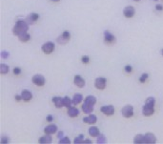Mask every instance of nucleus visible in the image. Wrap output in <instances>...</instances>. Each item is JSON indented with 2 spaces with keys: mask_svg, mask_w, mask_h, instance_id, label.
I'll list each match as a JSON object with an SVG mask.
<instances>
[{
  "mask_svg": "<svg viewBox=\"0 0 163 144\" xmlns=\"http://www.w3.org/2000/svg\"><path fill=\"white\" fill-rule=\"evenodd\" d=\"M52 102H54L55 104V106L56 108H62V107H64V104H63V98L60 97H52Z\"/></svg>",
  "mask_w": 163,
  "mask_h": 144,
  "instance_id": "nucleus-18",
  "label": "nucleus"
},
{
  "mask_svg": "<svg viewBox=\"0 0 163 144\" xmlns=\"http://www.w3.org/2000/svg\"><path fill=\"white\" fill-rule=\"evenodd\" d=\"M21 97H22V100L28 102V101H31L32 99V94L29 90H23L21 93Z\"/></svg>",
  "mask_w": 163,
  "mask_h": 144,
  "instance_id": "nucleus-15",
  "label": "nucleus"
},
{
  "mask_svg": "<svg viewBox=\"0 0 163 144\" xmlns=\"http://www.w3.org/2000/svg\"><path fill=\"white\" fill-rule=\"evenodd\" d=\"M13 74H14V75H20V73H21V69L19 68V67H14L13 70Z\"/></svg>",
  "mask_w": 163,
  "mask_h": 144,
  "instance_id": "nucleus-37",
  "label": "nucleus"
},
{
  "mask_svg": "<svg viewBox=\"0 0 163 144\" xmlns=\"http://www.w3.org/2000/svg\"><path fill=\"white\" fill-rule=\"evenodd\" d=\"M32 81L33 84L35 86H38V87H42L46 83V79L42 75H35L32 78Z\"/></svg>",
  "mask_w": 163,
  "mask_h": 144,
  "instance_id": "nucleus-4",
  "label": "nucleus"
},
{
  "mask_svg": "<svg viewBox=\"0 0 163 144\" xmlns=\"http://www.w3.org/2000/svg\"><path fill=\"white\" fill-rule=\"evenodd\" d=\"M84 103L90 105V106H94L95 103H97V97H94V95H88V97L84 99Z\"/></svg>",
  "mask_w": 163,
  "mask_h": 144,
  "instance_id": "nucleus-20",
  "label": "nucleus"
},
{
  "mask_svg": "<svg viewBox=\"0 0 163 144\" xmlns=\"http://www.w3.org/2000/svg\"><path fill=\"white\" fill-rule=\"evenodd\" d=\"M57 132V126L55 124H50L45 127L44 129V133L48 134V135H52V134H55Z\"/></svg>",
  "mask_w": 163,
  "mask_h": 144,
  "instance_id": "nucleus-16",
  "label": "nucleus"
},
{
  "mask_svg": "<svg viewBox=\"0 0 163 144\" xmlns=\"http://www.w3.org/2000/svg\"><path fill=\"white\" fill-rule=\"evenodd\" d=\"M74 83L75 86H77L78 88H83L86 82H85V79L82 78L81 75H74Z\"/></svg>",
  "mask_w": 163,
  "mask_h": 144,
  "instance_id": "nucleus-11",
  "label": "nucleus"
},
{
  "mask_svg": "<svg viewBox=\"0 0 163 144\" xmlns=\"http://www.w3.org/2000/svg\"><path fill=\"white\" fill-rule=\"evenodd\" d=\"M104 41L106 43H109V44H112V43L116 42V36H114L113 33L110 31H105L104 32Z\"/></svg>",
  "mask_w": 163,
  "mask_h": 144,
  "instance_id": "nucleus-10",
  "label": "nucleus"
},
{
  "mask_svg": "<svg viewBox=\"0 0 163 144\" xmlns=\"http://www.w3.org/2000/svg\"><path fill=\"white\" fill-rule=\"evenodd\" d=\"M83 143H89V144H92V141H91L90 140H84Z\"/></svg>",
  "mask_w": 163,
  "mask_h": 144,
  "instance_id": "nucleus-42",
  "label": "nucleus"
},
{
  "mask_svg": "<svg viewBox=\"0 0 163 144\" xmlns=\"http://www.w3.org/2000/svg\"><path fill=\"white\" fill-rule=\"evenodd\" d=\"M133 143H136V144L144 143V135H141V134H139V135H136L135 137V138H133Z\"/></svg>",
  "mask_w": 163,
  "mask_h": 144,
  "instance_id": "nucleus-25",
  "label": "nucleus"
},
{
  "mask_svg": "<svg viewBox=\"0 0 163 144\" xmlns=\"http://www.w3.org/2000/svg\"><path fill=\"white\" fill-rule=\"evenodd\" d=\"M9 56H10V52H7V51H3L1 52V57L3 59H7L9 58Z\"/></svg>",
  "mask_w": 163,
  "mask_h": 144,
  "instance_id": "nucleus-35",
  "label": "nucleus"
},
{
  "mask_svg": "<svg viewBox=\"0 0 163 144\" xmlns=\"http://www.w3.org/2000/svg\"><path fill=\"white\" fill-rule=\"evenodd\" d=\"M89 135L91 137H97L99 135H100V132H99V129L97 127H95V126H92V127H90L89 128Z\"/></svg>",
  "mask_w": 163,
  "mask_h": 144,
  "instance_id": "nucleus-21",
  "label": "nucleus"
},
{
  "mask_svg": "<svg viewBox=\"0 0 163 144\" xmlns=\"http://www.w3.org/2000/svg\"><path fill=\"white\" fill-rule=\"evenodd\" d=\"M156 142V137L153 133H146L144 135V143L154 144Z\"/></svg>",
  "mask_w": 163,
  "mask_h": 144,
  "instance_id": "nucleus-12",
  "label": "nucleus"
},
{
  "mask_svg": "<svg viewBox=\"0 0 163 144\" xmlns=\"http://www.w3.org/2000/svg\"><path fill=\"white\" fill-rule=\"evenodd\" d=\"M58 143H59V144H69V143H71V140H70V138H69V137H65L60 138L59 141H58Z\"/></svg>",
  "mask_w": 163,
  "mask_h": 144,
  "instance_id": "nucleus-32",
  "label": "nucleus"
},
{
  "mask_svg": "<svg viewBox=\"0 0 163 144\" xmlns=\"http://www.w3.org/2000/svg\"><path fill=\"white\" fill-rule=\"evenodd\" d=\"M29 24L26 20H22V19H19L15 22L14 24V26L13 27V35H15V36H18L20 33L22 32H26L29 31Z\"/></svg>",
  "mask_w": 163,
  "mask_h": 144,
  "instance_id": "nucleus-1",
  "label": "nucleus"
},
{
  "mask_svg": "<svg viewBox=\"0 0 163 144\" xmlns=\"http://www.w3.org/2000/svg\"><path fill=\"white\" fill-rule=\"evenodd\" d=\"M39 17H40V16L37 13H31L30 14H28L26 16L25 20L28 22L29 25H33V24H35L38 21Z\"/></svg>",
  "mask_w": 163,
  "mask_h": 144,
  "instance_id": "nucleus-8",
  "label": "nucleus"
},
{
  "mask_svg": "<svg viewBox=\"0 0 163 144\" xmlns=\"http://www.w3.org/2000/svg\"><path fill=\"white\" fill-rule=\"evenodd\" d=\"M52 140V135H48V134H45L44 136L41 137L39 140H38V142H39L40 144H49L51 143Z\"/></svg>",
  "mask_w": 163,
  "mask_h": 144,
  "instance_id": "nucleus-19",
  "label": "nucleus"
},
{
  "mask_svg": "<svg viewBox=\"0 0 163 144\" xmlns=\"http://www.w3.org/2000/svg\"><path fill=\"white\" fill-rule=\"evenodd\" d=\"M133 113L135 112H133V107L132 105H125L121 110L122 116L126 118H130V117H133Z\"/></svg>",
  "mask_w": 163,
  "mask_h": 144,
  "instance_id": "nucleus-5",
  "label": "nucleus"
},
{
  "mask_svg": "<svg viewBox=\"0 0 163 144\" xmlns=\"http://www.w3.org/2000/svg\"><path fill=\"white\" fill-rule=\"evenodd\" d=\"M50 1H52V2H59L60 0H50Z\"/></svg>",
  "mask_w": 163,
  "mask_h": 144,
  "instance_id": "nucleus-43",
  "label": "nucleus"
},
{
  "mask_svg": "<svg viewBox=\"0 0 163 144\" xmlns=\"http://www.w3.org/2000/svg\"><path fill=\"white\" fill-rule=\"evenodd\" d=\"M107 79L105 78H97L94 80V87L97 90H104L106 88Z\"/></svg>",
  "mask_w": 163,
  "mask_h": 144,
  "instance_id": "nucleus-7",
  "label": "nucleus"
},
{
  "mask_svg": "<svg viewBox=\"0 0 163 144\" xmlns=\"http://www.w3.org/2000/svg\"><path fill=\"white\" fill-rule=\"evenodd\" d=\"M71 39V32L69 31H64L61 35L56 38V42L59 45H66Z\"/></svg>",
  "mask_w": 163,
  "mask_h": 144,
  "instance_id": "nucleus-2",
  "label": "nucleus"
},
{
  "mask_svg": "<svg viewBox=\"0 0 163 144\" xmlns=\"http://www.w3.org/2000/svg\"><path fill=\"white\" fill-rule=\"evenodd\" d=\"M46 120H47L48 122H52V120H54V117H52V114H48L47 117H46Z\"/></svg>",
  "mask_w": 163,
  "mask_h": 144,
  "instance_id": "nucleus-39",
  "label": "nucleus"
},
{
  "mask_svg": "<svg viewBox=\"0 0 163 144\" xmlns=\"http://www.w3.org/2000/svg\"><path fill=\"white\" fill-rule=\"evenodd\" d=\"M123 16H124V17H126L128 19L133 18L136 16V9L133 6H130V5L126 6L123 9Z\"/></svg>",
  "mask_w": 163,
  "mask_h": 144,
  "instance_id": "nucleus-6",
  "label": "nucleus"
},
{
  "mask_svg": "<svg viewBox=\"0 0 163 144\" xmlns=\"http://www.w3.org/2000/svg\"><path fill=\"white\" fill-rule=\"evenodd\" d=\"M145 104L148 105V106L155 107V105H156V99H155V97H148L146 99V101H145Z\"/></svg>",
  "mask_w": 163,
  "mask_h": 144,
  "instance_id": "nucleus-28",
  "label": "nucleus"
},
{
  "mask_svg": "<svg viewBox=\"0 0 163 144\" xmlns=\"http://www.w3.org/2000/svg\"><path fill=\"white\" fill-rule=\"evenodd\" d=\"M84 141V136L83 135H80L77 137H75L74 140V144H78V143H83Z\"/></svg>",
  "mask_w": 163,
  "mask_h": 144,
  "instance_id": "nucleus-30",
  "label": "nucleus"
},
{
  "mask_svg": "<svg viewBox=\"0 0 163 144\" xmlns=\"http://www.w3.org/2000/svg\"><path fill=\"white\" fill-rule=\"evenodd\" d=\"M63 104H64V107L68 109L72 106V104H73V100H72L69 97H63Z\"/></svg>",
  "mask_w": 163,
  "mask_h": 144,
  "instance_id": "nucleus-26",
  "label": "nucleus"
},
{
  "mask_svg": "<svg viewBox=\"0 0 163 144\" xmlns=\"http://www.w3.org/2000/svg\"><path fill=\"white\" fill-rule=\"evenodd\" d=\"M124 71L128 74H131L133 72V67L131 65H126L125 67H124Z\"/></svg>",
  "mask_w": 163,
  "mask_h": 144,
  "instance_id": "nucleus-36",
  "label": "nucleus"
},
{
  "mask_svg": "<svg viewBox=\"0 0 163 144\" xmlns=\"http://www.w3.org/2000/svg\"><path fill=\"white\" fill-rule=\"evenodd\" d=\"M148 78H149V75H148L147 73L142 74L141 76L139 78V82H140V83H144V82H146V80L148 79Z\"/></svg>",
  "mask_w": 163,
  "mask_h": 144,
  "instance_id": "nucleus-31",
  "label": "nucleus"
},
{
  "mask_svg": "<svg viewBox=\"0 0 163 144\" xmlns=\"http://www.w3.org/2000/svg\"><path fill=\"white\" fill-rule=\"evenodd\" d=\"M17 37H18L19 41H20V42H23V43H25V42H28L29 40L31 39V35H29V33H28V32L20 33V35H18Z\"/></svg>",
  "mask_w": 163,
  "mask_h": 144,
  "instance_id": "nucleus-22",
  "label": "nucleus"
},
{
  "mask_svg": "<svg viewBox=\"0 0 163 144\" xmlns=\"http://www.w3.org/2000/svg\"><path fill=\"white\" fill-rule=\"evenodd\" d=\"M72 100H73V104L74 105H78L83 100V95H81V94H79V93H77V94H75L74 95V97H73V99H72Z\"/></svg>",
  "mask_w": 163,
  "mask_h": 144,
  "instance_id": "nucleus-23",
  "label": "nucleus"
},
{
  "mask_svg": "<svg viewBox=\"0 0 163 144\" xmlns=\"http://www.w3.org/2000/svg\"><path fill=\"white\" fill-rule=\"evenodd\" d=\"M155 9L156 10L157 12H163V6H162L161 4H156Z\"/></svg>",
  "mask_w": 163,
  "mask_h": 144,
  "instance_id": "nucleus-38",
  "label": "nucleus"
},
{
  "mask_svg": "<svg viewBox=\"0 0 163 144\" xmlns=\"http://www.w3.org/2000/svg\"><path fill=\"white\" fill-rule=\"evenodd\" d=\"M161 55H163V49H162V50H161Z\"/></svg>",
  "mask_w": 163,
  "mask_h": 144,
  "instance_id": "nucleus-45",
  "label": "nucleus"
},
{
  "mask_svg": "<svg viewBox=\"0 0 163 144\" xmlns=\"http://www.w3.org/2000/svg\"><path fill=\"white\" fill-rule=\"evenodd\" d=\"M10 71V68L9 66L7 64H4V63H1V65H0V72H1L2 75H6L9 73Z\"/></svg>",
  "mask_w": 163,
  "mask_h": 144,
  "instance_id": "nucleus-27",
  "label": "nucleus"
},
{
  "mask_svg": "<svg viewBox=\"0 0 163 144\" xmlns=\"http://www.w3.org/2000/svg\"><path fill=\"white\" fill-rule=\"evenodd\" d=\"M55 43L51 42V41L45 42L44 44L41 46V50H42V52H44L45 55H51L52 52L55 51Z\"/></svg>",
  "mask_w": 163,
  "mask_h": 144,
  "instance_id": "nucleus-3",
  "label": "nucleus"
},
{
  "mask_svg": "<svg viewBox=\"0 0 163 144\" xmlns=\"http://www.w3.org/2000/svg\"><path fill=\"white\" fill-rule=\"evenodd\" d=\"M133 1H135V2H139L140 0H133Z\"/></svg>",
  "mask_w": 163,
  "mask_h": 144,
  "instance_id": "nucleus-44",
  "label": "nucleus"
},
{
  "mask_svg": "<svg viewBox=\"0 0 163 144\" xmlns=\"http://www.w3.org/2000/svg\"><path fill=\"white\" fill-rule=\"evenodd\" d=\"M14 99H15L16 101H20V100H22L21 95H14Z\"/></svg>",
  "mask_w": 163,
  "mask_h": 144,
  "instance_id": "nucleus-40",
  "label": "nucleus"
},
{
  "mask_svg": "<svg viewBox=\"0 0 163 144\" xmlns=\"http://www.w3.org/2000/svg\"><path fill=\"white\" fill-rule=\"evenodd\" d=\"M142 114H144L145 117H151L155 114V107H151L148 106V105H144L142 108Z\"/></svg>",
  "mask_w": 163,
  "mask_h": 144,
  "instance_id": "nucleus-13",
  "label": "nucleus"
},
{
  "mask_svg": "<svg viewBox=\"0 0 163 144\" xmlns=\"http://www.w3.org/2000/svg\"><path fill=\"white\" fill-rule=\"evenodd\" d=\"M100 111L103 114L108 117H111L114 114V107L113 105H105V106H102L100 108Z\"/></svg>",
  "mask_w": 163,
  "mask_h": 144,
  "instance_id": "nucleus-9",
  "label": "nucleus"
},
{
  "mask_svg": "<svg viewBox=\"0 0 163 144\" xmlns=\"http://www.w3.org/2000/svg\"><path fill=\"white\" fill-rule=\"evenodd\" d=\"M67 114H68V116L70 117H78V114H79V110L77 108H75V107L71 106L70 108H68Z\"/></svg>",
  "mask_w": 163,
  "mask_h": 144,
  "instance_id": "nucleus-17",
  "label": "nucleus"
},
{
  "mask_svg": "<svg viewBox=\"0 0 163 144\" xmlns=\"http://www.w3.org/2000/svg\"><path fill=\"white\" fill-rule=\"evenodd\" d=\"M154 1H157V0H154Z\"/></svg>",
  "mask_w": 163,
  "mask_h": 144,
  "instance_id": "nucleus-46",
  "label": "nucleus"
},
{
  "mask_svg": "<svg viewBox=\"0 0 163 144\" xmlns=\"http://www.w3.org/2000/svg\"><path fill=\"white\" fill-rule=\"evenodd\" d=\"M9 142H10V138L7 136H3L1 137V140H0V143L1 144H6V143H9Z\"/></svg>",
  "mask_w": 163,
  "mask_h": 144,
  "instance_id": "nucleus-33",
  "label": "nucleus"
},
{
  "mask_svg": "<svg viewBox=\"0 0 163 144\" xmlns=\"http://www.w3.org/2000/svg\"><path fill=\"white\" fill-rule=\"evenodd\" d=\"M81 61H82V63L84 64H88L90 62V57L88 55H83L81 57Z\"/></svg>",
  "mask_w": 163,
  "mask_h": 144,
  "instance_id": "nucleus-34",
  "label": "nucleus"
},
{
  "mask_svg": "<svg viewBox=\"0 0 163 144\" xmlns=\"http://www.w3.org/2000/svg\"><path fill=\"white\" fill-rule=\"evenodd\" d=\"M106 142H107V140H106V137H105L103 135H99L97 137V144H105Z\"/></svg>",
  "mask_w": 163,
  "mask_h": 144,
  "instance_id": "nucleus-29",
  "label": "nucleus"
},
{
  "mask_svg": "<svg viewBox=\"0 0 163 144\" xmlns=\"http://www.w3.org/2000/svg\"><path fill=\"white\" fill-rule=\"evenodd\" d=\"M82 111L86 114H92L93 111H94V106H90V105H87V104L83 103V105H82Z\"/></svg>",
  "mask_w": 163,
  "mask_h": 144,
  "instance_id": "nucleus-24",
  "label": "nucleus"
},
{
  "mask_svg": "<svg viewBox=\"0 0 163 144\" xmlns=\"http://www.w3.org/2000/svg\"><path fill=\"white\" fill-rule=\"evenodd\" d=\"M57 137L59 138H62V137H64V132L63 131H60V132H58V134H57Z\"/></svg>",
  "mask_w": 163,
  "mask_h": 144,
  "instance_id": "nucleus-41",
  "label": "nucleus"
},
{
  "mask_svg": "<svg viewBox=\"0 0 163 144\" xmlns=\"http://www.w3.org/2000/svg\"><path fill=\"white\" fill-rule=\"evenodd\" d=\"M97 116H95V114H90L88 117H83V122L90 124V125H94V124L97 123Z\"/></svg>",
  "mask_w": 163,
  "mask_h": 144,
  "instance_id": "nucleus-14",
  "label": "nucleus"
}]
</instances>
